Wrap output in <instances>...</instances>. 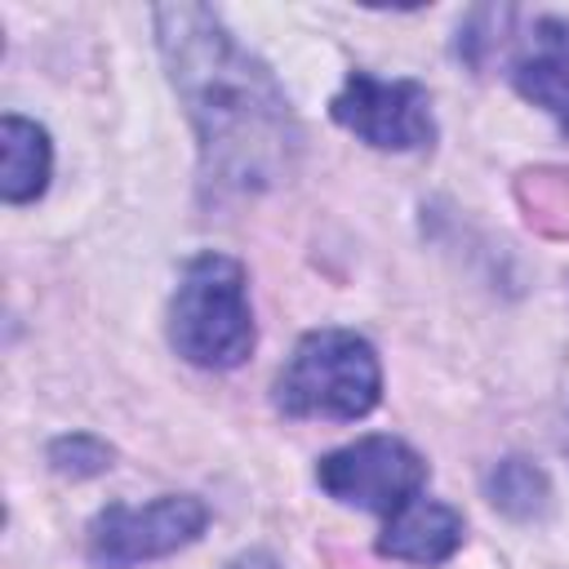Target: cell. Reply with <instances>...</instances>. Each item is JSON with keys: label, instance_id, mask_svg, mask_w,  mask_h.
Returning a JSON list of instances; mask_svg holds the SVG:
<instances>
[{"label": "cell", "instance_id": "obj_6", "mask_svg": "<svg viewBox=\"0 0 569 569\" xmlns=\"http://www.w3.org/2000/svg\"><path fill=\"white\" fill-rule=\"evenodd\" d=\"M333 120L378 151H418L436 138L431 98L418 80H378L351 71L333 93Z\"/></svg>", "mask_w": 569, "mask_h": 569}, {"label": "cell", "instance_id": "obj_11", "mask_svg": "<svg viewBox=\"0 0 569 569\" xmlns=\"http://www.w3.org/2000/svg\"><path fill=\"white\" fill-rule=\"evenodd\" d=\"M49 458H53V467H58L62 476H93V471L111 467V449L98 445V440H89V436L58 440V445L49 449Z\"/></svg>", "mask_w": 569, "mask_h": 569}, {"label": "cell", "instance_id": "obj_5", "mask_svg": "<svg viewBox=\"0 0 569 569\" xmlns=\"http://www.w3.org/2000/svg\"><path fill=\"white\" fill-rule=\"evenodd\" d=\"M209 511L191 493H164L147 507H107L89 525V560L98 569H133L142 560L169 556L200 538Z\"/></svg>", "mask_w": 569, "mask_h": 569}, {"label": "cell", "instance_id": "obj_12", "mask_svg": "<svg viewBox=\"0 0 569 569\" xmlns=\"http://www.w3.org/2000/svg\"><path fill=\"white\" fill-rule=\"evenodd\" d=\"M222 569H280V565H276V556H267V551H240V556L227 560Z\"/></svg>", "mask_w": 569, "mask_h": 569}, {"label": "cell", "instance_id": "obj_4", "mask_svg": "<svg viewBox=\"0 0 569 569\" xmlns=\"http://www.w3.org/2000/svg\"><path fill=\"white\" fill-rule=\"evenodd\" d=\"M316 480L342 507L396 516L400 507L418 498L427 480V462L396 436H365L356 445L325 453L316 467Z\"/></svg>", "mask_w": 569, "mask_h": 569}, {"label": "cell", "instance_id": "obj_7", "mask_svg": "<svg viewBox=\"0 0 569 569\" xmlns=\"http://www.w3.org/2000/svg\"><path fill=\"white\" fill-rule=\"evenodd\" d=\"M511 84L569 133V22L538 18L511 58Z\"/></svg>", "mask_w": 569, "mask_h": 569}, {"label": "cell", "instance_id": "obj_8", "mask_svg": "<svg viewBox=\"0 0 569 569\" xmlns=\"http://www.w3.org/2000/svg\"><path fill=\"white\" fill-rule=\"evenodd\" d=\"M462 547V516L445 502L413 498L396 516H387V529L378 538V551L405 565H440Z\"/></svg>", "mask_w": 569, "mask_h": 569}, {"label": "cell", "instance_id": "obj_2", "mask_svg": "<svg viewBox=\"0 0 569 569\" xmlns=\"http://www.w3.org/2000/svg\"><path fill=\"white\" fill-rule=\"evenodd\" d=\"M169 342L200 369H236L253 351V311L236 258L200 253L187 262L169 302Z\"/></svg>", "mask_w": 569, "mask_h": 569}, {"label": "cell", "instance_id": "obj_3", "mask_svg": "<svg viewBox=\"0 0 569 569\" xmlns=\"http://www.w3.org/2000/svg\"><path fill=\"white\" fill-rule=\"evenodd\" d=\"M382 396V369L373 347L351 329L307 333L284 373L276 378V405L289 418H365Z\"/></svg>", "mask_w": 569, "mask_h": 569}, {"label": "cell", "instance_id": "obj_10", "mask_svg": "<svg viewBox=\"0 0 569 569\" xmlns=\"http://www.w3.org/2000/svg\"><path fill=\"white\" fill-rule=\"evenodd\" d=\"M489 493H493V502H498L502 511H511V516H529V511L538 507V498L547 493V485H542V471H533L529 462L511 458V462H502V467L493 471Z\"/></svg>", "mask_w": 569, "mask_h": 569}, {"label": "cell", "instance_id": "obj_1", "mask_svg": "<svg viewBox=\"0 0 569 569\" xmlns=\"http://www.w3.org/2000/svg\"><path fill=\"white\" fill-rule=\"evenodd\" d=\"M156 27L213 173L236 182L271 178L284 147L293 142V124L289 102L271 84L267 67H258L209 9H156Z\"/></svg>", "mask_w": 569, "mask_h": 569}, {"label": "cell", "instance_id": "obj_9", "mask_svg": "<svg viewBox=\"0 0 569 569\" xmlns=\"http://www.w3.org/2000/svg\"><path fill=\"white\" fill-rule=\"evenodd\" d=\"M49 133L36 120L4 116L0 120V196L9 204H27L49 182Z\"/></svg>", "mask_w": 569, "mask_h": 569}]
</instances>
